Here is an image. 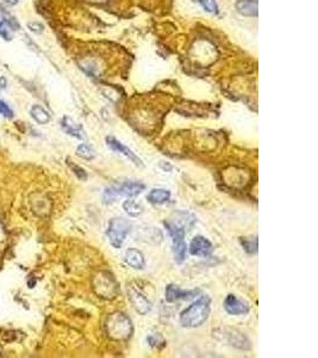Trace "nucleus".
Masks as SVG:
<instances>
[{
  "mask_svg": "<svg viewBox=\"0 0 318 358\" xmlns=\"http://www.w3.org/2000/svg\"><path fill=\"white\" fill-rule=\"evenodd\" d=\"M61 127H62L63 131L70 135V136L80 138V140L85 138V133L80 124L74 122L72 118L68 116H65L62 120H61Z\"/></svg>",
  "mask_w": 318,
  "mask_h": 358,
  "instance_id": "14",
  "label": "nucleus"
},
{
  "mask_svg": "<svg viewBox=\"0 0 318 358\" xmlns=\"http://www.w3.org/2000/svg\"><path fill=\"white\" fill-rule=\"evenodd\" d=\"M0 114L6 118H12L13 117V111L11 108H10L8 104H6L4 100L0 99Z\"/></svg>",
  "mask_w": 318,
  "mask_h": 358,
  "instance_id": "24",
  "label": "nucleus"
},
{
  "mask_svg": "<svg viewBox=\"0 0 318 358\" xmlns=\"http://www.w3.org/2000/svg\"><path fill=\"white\" fill-rule=\"evenodd\" d=\"M198 2L206 12L214 13V15L218 13V5L216 0H198Z\"/></svg>",
  "mask_w": 318,
  "mask_h": 358,
  "instance_id": "21",
  "label": "nucleus"
},
{
  "mask_svg": "<svg viewBox=\"0 0 318 358\" xmlns=\"http://www.w3.org/2000/svg\"><path fill=\"white\" fill-rule=\"evenodd\" d=\"M171 198V191L166 190V189H153L147 196V200L151 204H164L169 201Z\"/></svg>",
  "mask_w": 318,
  "mask_h": 358,
  "instance_id": "16",
  "label": "nucleus"
},
{
  "mask_svg": "<svg viewBox=\"0 0 318 358\" xmlns=\"http://www.w3.org/2000/svg\"><path fill=\"white\" fill-rule=\"evenodd\" d=\"M241 242L243 249L249 255H254V253L258 252V239H247V238H241Z\"/></svg>",
  "mask_w": 318,
  "mask_h": 358,
  "instance_id": "20",
  "label": "nucleus"
},
{
  "mask_svg": "<svg viewBox=\"0 0 318 358\" xmlns=\"http://www.w3.org/2000/svg\"><path fill=\"white\" fill-rule=\"evenodd\" d=\"M212 249H214V246H212L211 241L201 235L194 236L193 240L191 241V245H189V252H191V255L198 257L209 256L210 253L212 252Z\"/></svg>",
  "mask_w": 318,
  "mask_h": 358,
  "instance_id": "12",
  "label": "nucleus"
},
{
  "mask_svg": "<svg viewBox=\"0 0 318 358\" xmlns=\"http://www.w3.org/2000/svg\"><path fill=\"white\" fill-rule=\"evenodd\" d=\"M0 87H2V89H5L6 87V79L4 77H0Z\"/></svg>",
  "mask_w": 318,
  "mask_h": 358,
  "instance_id": "28",
  "label": "nucleus"
},
{
  "mask_svg": "<svg viewBox=\"0 0 318 358\" xmlns=\"http://www.w3.org/2000/svg\"><path fill=\"white\" fill-rule=\"evenodd\" d=\"M30 114H31L33 120L39 124H46L50 121L49 113L41 105H33L30 110Z\"/></svg>",
  "mask_w": 318,
  "mask_h": 358,
  "instance_id": "17",
  "label": "nucleus"
},
{
  "mask_svg": "<svg viewBox=\"0 0 318 358\" xmlns=\"http://www.w3.org/2000/svg\"><path fill=\"white\" fill-rule=\"evenodd\" d=\"M160 167H161L164 171H166V172L171 171L172 168H173V167H172V165L169 164V163H166V164H165V161H161V163H160Z\"/></svg>",
  "mask_w": 318,
  "mask_h": 358,
  "instance_id": "26",
  "label": "nucleus"
},
{
  "mask_svg": "<svg viewBox=\"0 0 318 358\" xmlns=\"http://www.w3.org/2000/svg\"><path fill=\"white\" fill-rule=\"evenodd\" d=\"M236 10L243 16L255 17L259 13L258 0H237Z\"/></svg>",
  "mask_w": 318,
  "mask_h": 358,
  "instance_id": "15",
  "label": "nucleus"
},
{
  "mask_svg": "<svg viewBox=\"0 0 318 358\" xmlns=\"http://www.w3.org/2000/svg\"><path fill=\"white\" fill-rule=\"evenodd\" d=\"M215 337L219 340H224L229 345L236 347L238 350H250L252 349V343L247 338L246 334H243L240 331L235 329H224L215 331Z\"/></svg>",
  "mask_w": 318,
  "mask_h": 358,
  "instance_id": "6",
  "label": "nucleus"
},
{
  "mask_svg": "<svg viewBox=\"0 0 318 358\" xmlns=\"http://www.w3.org/2000/svg\"><path fill=\"white\" fill-rule=\"evenodd\" d=\"M130 231L131 224L129 221L125 220L124 218H113L110 221L106 235L114 248H121Z\"/></svg>",
  "mask_w": 318,
  "mask_h": 358,
  "instance_id": "5",
  "label": "nucleus"
},
{
  "mask_svg": "<svg viewBox=\"0 0 318 358\" xmlns=\"http://www.w3.org/2000/svg\"><path fill=\"white\" fill-rule=\"evenodd\" d=\"M127 293L134 309L136 310L138 314H141V315H147L151 310V308H153V305H151L149 300H148L137 288H135V287H128Z\"/></svg>",
  "mask_w": 318,
  "mask_h": 358,
  "instance_id": "8",
  "label": "nucleus"
},
{
  "mask_svg": "<svg viewBox=\"0 0 318 358\" xmlns=\"http://www.w3.org/2000/svg\"><path fill=\"white\" fill-rule=\"evenodd\" d=\"M106 144H107V146L111 148V150L114 151V152H117V153L123 154L124 157H127L128 159H129V160L133 161V163L136 165V166H141V167L143 166V163H142L141 159L138 158L137 155L135 154L129 147L124 146V145L122 144L121 141H118L116 137H112V136L106 137Z\"/></svg>",
  "mask_w": 318,
  "mask_h": 358,
  "instance_id": "11",
  "label": "nucleus"
},
{
  "mask_svg": "<svg viewBox=\"0 0 318 358\" xmlns=\"http://www.w3.org/2000/svg\"><path fill=\"white\" fill-rule=\"evenodd\" d=\"M145 189V185L141 182L127 181L122 182L120 184H114L112 187L107 188L103 194V203L112 204L117 201L118 197H135L140 195Z\"/></svg>",
  "mask_w": 318,
  "mask_h": 358,
  "instance_id": "4",
  "label": "nucleus"
},
{
  "mask_svg": "<svg viewBox=\"0 0 318 358\" xmlns=\"http://www.w3.org/2000/svg\"><path fill=\"white\" fill-rule=\"evenodd\" d=\"M76 154L80 158L85 159V160H92L96 157V152H94L93 147L89 144H81L76 148Z\"/></svg>",
  "mask_w": 318,
  "mask_h": 358,
  "instance_id": "19",
  "label": "nucleus"
},
{
  "mask_svg": "<svg viewBox=\"0 0 318 358\" xmlns=\"http://www.w3.org/2000/svg\"><path fill=\"white\" fill-rule=\"evenodd\" d=\"M98 283L94 284L97 294L105 299H113L118 294V283L114 277L109 272H100L97 277Z\"/></svg>",
  "mask_w": 318,
  "mask_h": 358,
  "instance_id": "7",
  "label": "nucleus"
},
{
  "mask_svg": "<svg viewBox=\"0 0 318 358\" xmlns=\"http://www.w3.org/2000/svg\"><path fill=\"white\" fill-rule=\"evenodd\" d=\"M106 333L114 340H128L133 334L134 327L130 319L125 314L116 312L107 317L105 324Z\"/></svg>",
  "mask_w": 318,
  "mask_h": 358,
  "instance_id": "3",
  "label": "nucleus"
},
{
  "mask_svg": "<svg viewBox=\"0 0 318 358\" xmlns=\"http://www.w3.org/2000/svg\"><path fill=\"white\" fill-rule=\"evenodd\" d=\"M3 2H4L5 4H8V5H17V4H18V0H3Z\"/></svg>",
  "mask_w": 318,
  "mask_h": 358,
  "instance_id": "27",
  "label": "nucleus"
},
{
  "mask_svg": "<svg viewBox=\"0 0 318 358\" xmlns=\"http://www.w3.org/2000/svg\"><path fill=\"white\" fill-rule=\"evenodd\" d=\"M201 294V289H181L178 285L168 284L165 289V299L167 302H175L184 300L189 301L193 300Z\"/></svg>",
  "mask_w": 318,
  "mask_h": 358,
  "instance_id": "9",
  "label": "nucleus"
},
{
  "mask_svg": "<svg viewBox=\"0 0 318 358\" xmlns=\"http://www.w3.org/2000/svg\"><path fill=\"white\" fill-rule=\"evenodd\" d=\"M12 28L6 22L0 23V37L5 40V41H10L12 39Z\"/></svg>",
  "mask_w": 318,
  "mask_h": 358,
  "instance_id": "22",
  "label": "nucleus"
},
{
  "mask_svg": "<svg viewBox=\"0 0 318 358\" xmlns=\"http://www.w3.org/2000/svg\"><path fill=\"white\" fill-rule=\"evenodd\" d=\"M195 216L187 211H177L174 212L168 220L164 221V225L167 232L169 233L173 242V253L174 259L178 263H182L186 259V247L185 235L186 229L192 228L195 225Z\"/></svg>",
  "mask_w": 318,
  "mask_h": 358,
  "instance_id": "1",
  "label": "nucleus"
},
{
  "mask_svg": "<svg viewBox=\"0 0 318 358\" xmlns=\"http://www.w3.org/2000/svg\"><path fill=\"white\" fill-rule=\"evenodd\" d=\"M123 209L128 215L134 216V218L135 216H140L142 212H143V208H142V205L138 204L137 202H135L133 200L125 201L123 203Z\"/></svg>",
  "mask_w": 318,
  "mask_h": 358,
  "instance_id": "18",
  "label": "nucleus"
},
{
  "mask_svg": "<svg viewBox=\"0 0 318 358\" xmlns=\"http://www.w3.org/2000/svg\"><path fill=\"white\" fill-rule=\"evenodd\" d=\"M28 28L30 29V31L35 32V33H42L43 32V25L38 22H31L28 24Z\"/></svg>",
  "mask_w": 318,
  "mask_h": 358,
  "instance_id": "25",
  "label": "nucleus"
},
{
  "mask_svg": "<svg viewBox=\"0 0 318 358\" xmlns=\"http://www.w3.org/2000/svg\"><path fill=\"white\" fill-rule=\"evenodd\" d=\"M68 165H69V167L72 168V171L74 172V174H75L77 178L81 179V181H86V179H87V173H86V171H85L83 167H80V166H77V165L73 164L72 161H68Z\"/></svg>",
  "mask_w": 318,
  "mask_h": 358,
  "instance_id": "23",
  "label": "nucleus"
},
{
  "mask_svg": "<svg viewBox=\"0 0 318 358\" xmlns=\"http://www.w3.org/2000/svg\"><path fill=\"white\" fill-rule=\"evenodd\" d=\"M211 300L208 295L199 297L191 306H188L180 314V323L186 329H195L202 326L208 320Z\"/></svg>",
  "mask_w": 318,
  "mask_h": 358,
  "instance_id": "2",
  "label": "nucleus"
},
{
  "mask_svg": "<svg viewBox=\"0 0 318 358\" xmlns=\"http://www.w3.org/2000/svg\"><path fill=\"white\" fill-rule=\"evenodd\" d=\"M124 262L131 268L142 270L145 266V259L144 256L142 255L141 251L135 248H129L124 255Z\"/></svg>",
  "mask_w": 318,
  "mask_h": 358,
  "instance_id": "13",
  "label": "nucleus"
},
{
  "mask_svg": "<svg viewBox=\"0 0 318 358\" xmlns=\"http://www.w3.org/2000/svg\"><path fill=\"white\" fill-rule=\"evenodd\" d=\"M224 309L230 315H245L249 313L250 307L248 303L238 299L234 294H229L224 300Z\"/></svg>",
  "mask_w": 318,
  "mask_h": 358,
  "instance_id": "10",
  "label": "nucleus"
}]
</instances>
